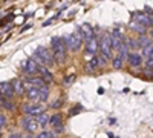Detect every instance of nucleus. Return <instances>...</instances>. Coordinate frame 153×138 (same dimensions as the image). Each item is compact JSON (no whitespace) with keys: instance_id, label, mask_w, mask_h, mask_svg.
Returning <instances> with one entry per match:
<instances>
[{"instance_id":"obj_1","label":"nucleus","mask_w":153,"mask_h":138,"mask_svg":"<svg viewBox=\"0 0 153 138\" xmlns=\"http://www.w3.org/2000/svg\"><path fill=\"white\" fill-rule=\"evenodd\" d=\"M52 57H54V63L55 65H63L66 60V45H65V40L58 39V37H54L52 42Z\"/></svg>"},{"instance_id":"obj_2","label":"nucleus","mask_w":153,"mask_h":138,"mask_svg":"<svg viewBox=\"0 0 153 138\" xmlns=\"http://www.w3.org/2000/svg\"><path fill=\"white\" fill-rule=\"evenodd\" d=\"M32 58H34L40 66H49V68H51V66L55 65V63H54L52 52H51L48 48H45V46H38L37 51H35L34 55H32Z\"/></svg>"},{"instance_id":"obj_3","label":"nucleus","mask_w":153,"mask_h":138,"mask_svg":"<svg viewBox=\"0 0 153 138\" xmlns=\"http://www.w3.org/2000/svg\"><path fill=\"white\" fill-rule=\"evenodd\" d=\"M81 43H83V37L76 32V34H71L65 39V45L68 46V49L71 51H78L81 48Z\"/></svg>"},{"instance_id":"obj_4","label":"nucleus","mask_w":153,"mask_h":138,"mask_svg":"<svg viewBox=\"0 0 153 138\" xmlns=\"http://www.w3.org/2000/svg\"><path fill=\"white\" fill-rule=\"evenodd\" d=\"M98 48L101 51V55H103L106 60L110 58L112 55V45H110V35H104L101 37V40H98Z\"/></svg>"},{"instance_id":"obj_5","label":"nucleus","mask_w":153,"mask_h":138,"mask_svg":"<svg viewBox=\"0 0 153 138\" xmlns=\"http://www.w3.org/2000/svg\"><path fill=\"white\" fill-rule=\"evenodd\" d=\"M133 20L143 25L146 28H152V14H143V12H133Z\"/></svg>"},{"instance_id":"obj_6","label":"nucleus","mask_w":153,"mask_h":138,"mask_svg":"<svg viewBox=\"0 0 153 138\" xmlns=\"http://www.w3.org/2000/svg\"><path fill=\"white\" fill-rule=\"evenodd\" d=\"M25 87H26V94H28V97L31 100H34V101H42V94H40V91H38L35 86H32L31 83L26 81V86Z\"/></svg>"},{"instance_id":"obj_7","label":"nucleus","mask_w":153,"mask_h":138,"mask_svg":"<svg viewBox=\"0 0 153 138\" xmlns=\"http://www.w3.org/2000/svg\"><path fill=\"white\" fill-rule=\"evenodd\" d=\"M38 66H40V65H38L34 58H29V60H26V61L23 63V69H25V72H26L28 75H34V74H37Z\"/></svg>"},{"instance_id":"obj_8","label":"nucleus","mask_w":153,"mask_h":138,"mask_svg":"<svg viewBox=\"0 0 153 138\" xmlns=\"http://www.w3.org/2000/svg\"><path fill=\"white\" fill-rule=\"evenodd\" d=\"M22 128L25 131H28L29 134H35L37 132V128H38V123L32 118H23L22 120Z\"/></svg>"},{"instance_id":"obj_9","label":"nucleus","mask_w":153,"mask_h":138,"mask_svg":"<svg viewBox=\"0 0 153 138\" xmlns=\"http://www.w3.org/2000/svg\"><path fill=\"white\" fill-rule=\"evenodd\" d=\"M37 74H40V78H42L46 84H49V83H52V81H54V75H52V72L48 71L46 66H38Z\"/></svg>"},{"instance_id":"obj_10","label":"nucleus","mask_w":153,"mask_h":138,"mask_svg":"<svg viewBox=\"0 0 153 138\" xmlns=\"http://www.w3.org/2000/svg\"><path fill=\"white\" fill-rule=\"evenodd\" d=\"M0 92H2L3 97L11 98L12 95H14V89H12V84H11L9 81H2V83H0Z\"/></svg>"},{"instance_id":"obj_11","label":"nucleus","mask_w":153,"mask_h":138,"mask_svg":"<svg viewBox=\"0 0 153 138\" xmlns=\"http://www.w3.org/2000/svg\"><path fill=\"white\" fill-rule=\"evenodd\" d=\"M23 112L28 115H38L43 112V106H38V104H26L23 106Z\"/></svg>"},{"instance_id":"obj_12","label":"nucleus","mask_w":153,"mask_h":138,"mask_svg":"<svg viewBox=\"0 0 153 138\" xmlns=\"http://www.w3.org/2000/svg\"><path fill=\"white\" fill-rule=\"evenodd\" d=\"M86 52L89 54H97L98 52V39L97 37H92L86 42Z\"/></svg>"},{"instance_id":"obj_13","label":"nucleus","mask_w":153,"mask_h":138,"mask_svg":"<svg viewBox=\"0 0 153 138\" xmlns=\"http://www.w3.org/2000/svg\"><path fill=\"white\" fill-rule=\"evenodd\" d=\"M126 60L129 61V65H130L132 68H138L139 65L143 63V58H141V55L136 54V52H130L129 55H127V58H126Z\"/></svg>"},{"instance_id":"obj_14","label":"nucleus","mask_w":153,"mask_h":138,"mask_svg":"<svg viewBox=\"0 0 153 138\" xmlns=\"http://www.w3.org/2000/svg\"><path fill=\"white\" fill-rule=\"evenodd\" d=\"M78 31H80V32H83V39H86V42H87L89 39H92V37H95V32H94L92 26H91V25H87V23L81 25Z\"/></svg>"},{"instance_id":"obj_15","label":"nucleus","mask_w":153,"mask_h":138,"mask_svg":"<svg viewBox=\"0 0 153 138\" xmlns=\"http://www.w3.org/2000/svg\"><path fill=\"white\" fill-rule=\"evenodd\" d=\"M12 89H14V94H17V95H22L23 92H25V84H23V81L22 80H19V78H16V80H12Z\"/></svg>"},{"instance_id":"obj_16","label":"nucleus","mask_w":153,"mask_h":138,"mask_svg":"<svg viewBox=\"0 0 153 138\" xmlns=\"http://www.w3.org/2000/svg\"><path fill=\"white\" fill-rule=\"evenodd\" d=\"M37 117V123H38V126H43V128H46L48 126V124H49V117L46 115V114H43V112H42V114H38V115H35Z\"/></svg>"},{"instance_id":"obj_17","label":"nucleus","mask_w":153,"mask_h":138,"mask_svg":"<svg viewBox=\"0 0 153 138\" xmlns=\"http://www.w3.org/2000/svg\"><path fill=\"white\" fill-rule=\"evenodd\" d=\"M49 124H51V126H54V128L60 126V124H63V117H61L60 114H55V115H52V117L49 118Z\"/></svg>"},{"instance_id":"obj_18","label":"nucleus","mask_w":153,"mask_h":138,"mask_svg":"<svg viewBox=\"0 0 153 138\" xmlns=\"http://www.w3.org/2000/svg\"><path fill=\"white\" fill-rule=\"evenodd\" d=\"M130 28H132L133 31L139 32V34H144V32H147V28H146V26H143V25H139L138 22H132V23H130Z\"/></svg>"},{"instance_id":"obj_19","label":"nucleus","mask_w":153,"mask_h":138,"mask_svg":"<svg viewBox=\"0 0 153 138\" xmlns=\"http://www.w3.org/2000/svg\"><path fill=\"white\" fill-rule=\"evenodd\" d=\"M126 46H127V49H132V51H135L136 48H139L138 42L135 39H126Z\"/></svg>"},{"instance_id":"obj_20","label":"nucleus","mask_w":153,"mask_h":138,"mask_svg":"<svg viewBox=\"0 0 153 138\" xmlns=\"http://www.w3.org/2000/svg\"><path fill=\"white\" fill-rule=\"evenodd\" d=\"M152 49H153V48H152V43H149V45L143 46V55H144V57H147V58H149V57H152Z\"/></svg>"},{"instance_id":"obj_21","label":"nucleus","mask_w":153,"mask_h":138,"mask_svg":"<svg viewBox=\"0 0 153 138\" xmlns=\"http://www.w3.org/2000/svg\"><path fill=\"white\" fill-rule=\"evenodd\" d=\"M0 100H2V104H3V107H6L8 110H14V104H12V103H9L8 101V100H6V97H0Z\"/></svg>"},{"instance_id":"obj_22","label":"nucleus","mask_w":153,"mask_h":138,"mask_svg":"<svg viewBox=\"0 0 153 138\" xmlns=\"http://www.w3.org/2000/svg\"><path fill=\"white\" fill-rule=\"evenodd\" d=\"M136 42H138V46H141V48L146 46V45H149V43H152V40L149 39V37H144V35H143V37H139Z\"/></svg>"},{"instance_id":"obj_23","label":"nucleus","mask_w":153,"mask_h":138,"mask_svg":"<svg viewBox=\"0 0 153 138\" xmlns=\"http://www.w3.org/2000/svg\"><path fill=\"white\" fill-rule=\"evenodd\" d=\"M123 63H124V60H123L120 55H118L117 58H113V68H115V69H121V68H123Z\"/></svg>"},{"instance_id":"obj_24","label":"nucleus","mask_w":153,"mask_h":138,"mask_svg":"<svg viewBox=\"0 0 153 138\" xmlns=\"http://www.w3.org/2000/svg\"><path fill=\"white\" fill-rule=\"evenodd\" d=\"M55 135V132H51V131H43L40 135H38V138H52Z\"/></svg>"},{"instance_id":"obj_25","label":"nucleus","mask_w":153,"mask_h":138,"mask_svg":"<svg viewBox=\"0 0 153 138\" xmlns=\"http://www.w3.org/2000/svg\"><path fill=\"white\" fill-rule=\"evenodd\" d=\"M63 103H65V100L63 98H57V101H54V103H51V107H60V106H63Z\"/></svg>"},{"instance_id":"obj_26","label":"nucleus","mask_w":153,"mask_h":138,"mask_svg":"<svg viewBox=\"0 0 153 138\" xmlns=\"http://www.w3.org/2000/svg\"><path fill=\"white\" fill-rule=\"evenodd\" d=\"M80 110H83V107H81V106L72 107V109H71V112H69V115H71V117H72V115H76V114H80Z\"/></svg>"},{"instance_id":"obj_27","label":"nucleus","mask_w":153,"mask_h":138,"mask_svg":"<svg viewBox=\"0 0 153 138\" xmlns=\"http://www.w3.org/2000/svg\"><path fill=\"white\" fill-rule=\"evenodd\" d=\"M5 124H6V117L0 114V128H3Z\"/></svg>"},{"instance_id":"obj_28","label":"nucleus","mask_w":153,"mask_h":138,"mask_svg":"<svg viewBox=\"0 0 153 138\" xmlns=\"http://www.w3.org/2000/svg\"><path fill=\"white\" fill-rule=\"evenodd\" d=\"M74 80H75V74H71L69 77H66V78H65V81H66V83H71V81H74Z\"/></svg>"},{"instance_id":"obj_29","label":"nucleus","mask_w":153,"mask_h":138,"mask_svg":"<svg viewBox=\"0 0 153 138\" xmlns=\"http://www.w3.org/2000/svg\"><path fill=\"white\" fill-rule=\"evenodd\" d=\"M146 12H149V14H150V12H152V8H150V6H146Z\"/></svg>"},{"instance_id":"obj_30","label":"nucleus","mask_w":153,"mask_h":138,"mask_svg":"<svg viewBox=\"0 0 153 138\" xmlns=\"http://www.w3.org/2000/svg\"><path fill=\"white\" fill-rule=\"evenodd\" d=\"M0 112H2V106H0Z\"/></svg>"},{"instance_id":"obj_31","label":"nucleus","mask_w":153,"mask_h":138,"mask_svg":"<svg viewBox=\"0 0 153 138\" xmlns=\"http://www.w3.org/2000/svg\"><path fill=\"white\" fill-rule=\"evenodd\" d=\"M0 97H2V92H0Z\"/></svg>"}]
</instances>
